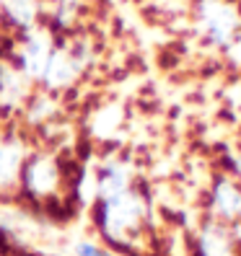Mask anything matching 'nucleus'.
I'll list each match as a JSON object with an SVG mask.
<instances>
[{
    "instance_id": "obj_3",
    "label": "nucleus",
    "mask_w": 241,
    "mask_h": 256,
    "mask_svg": "<svg viewBox=\"0 0 241 256\" xmlns=\"http://www.w3.org/2000/svg\"><path fill=\"white\" fill-rule=\"evenodd\" d=\"M200 21H202L205 34L218 44H228L238 26L236 10L231 6L220 3V0H205L200 10Z\"/></svg>"
},
{
    "instance_id": "obj_6",
    "label": "nucleus",
    "mask_w": 241,
    "mask_h": 256,
    "mask_svg": "<svg viewBox=\"0 0 241 256\" xmlns=\"http://www.w3.org/2000/svg\"><path fill=\"white\" fill-rule=\"evenodd\" d=\"M21 166H24L21 148L13 142H0V186L16 182L21 176Z\"/></svg>"
},
{
    "instance_id": "obj_1",
    "label": "nucleus",
    "mask_w": 241,
    "mask_h": 256,
    "mask_svg": "<svg viewBox=\"0 0 241 256\" xmlns=\"http://www.w3.org/2000/svg\"><path fill=\"white\" fill-rule=\"evenodd\" d=\"M101 220H104V228H107L109 236H119V233H127L132 230L135 225L140 222L143 218V202L135 197L132 192H119L114 197L104 200V210H101Z\"/></svg>"
},
{
    "instance_id": "obj_8",
    "label": "nucleus",
    "mask_w": 241,
    "mask_h": 256,
    "mask_svg": "<svg viewBox=\"0 0 241 256\" xmlns=\"http://www.w3.org/2000/svg\"><path fill=\"white\" fill-rule=\"evenodd\" d=\"M3 8H6V16L21 28H32V24L39 16V3L37 0H6Z\"/></svg>"
},
{
    "instance_id": "obj_4",
    "label": "nucleus",
    "mask_w": 241,
    "mask_h": 256,
    "mask_svg": "<svg viewBox=\"0 0 241 256\" xmlns=\"http://www.w3.org/2000/svg\"><path fill=\"white\" fill-rule=\"evenodd\" d=\"M83 70V54L81 50H63V47H55L52 54H50V62L44 68V75L42 80L47 83L50 88H65L70 86L78 72Z\"/></svg>"
},
{
    "instance_id": "obj_5",
    "label": "nucleus",
    "mask_w": 241,
    "mask_h": 256,
    "mask_svg": "<svg viewBox=\"0 0 241 256\" xmlns=\"http://www.w3.org/2000/svg\"><path fill=\"white\" fill-rule=\"evenodd\" d=\"M21 178L29 192L50 194V192H55V186L60 182V171L52 158H34L32 163H26L21 168Z\"/></svg>"
},
{
    "instance_id": "obj_7",
    "label": "nucleus",
    "mask_w": 241,
    "mask_h": 256,
    "mask_svg": "<svg viewBox=\"0 0 241 256\" xmlns=\"http://www.w3.org/2000/svg\"><path fill=\"white\" fill-rule=\"evenodd\" d=\"M213 204L223 218L241 215V189L233 182H220L213 192Z\"/></svg>"
},
{
    "instance_id": "obj_2",
    "label": "nucleus",
    "mask_w": 241,
    "mask_h": 256,
    "mask_svg": "<svg viewBox=\"0 0 241 256\" xmlns=\"http://www.w3.org/2000/svg\"><path fill=\"white\" fill-rule=\"evenodd\" d=\"M52 50H55V44H52L50 32H44V28H29L21 42V52H19L21 70L26 78H42Z\"/></svg>"
},
{
    "instance_id": "obj_9",
    "label": "nucleus",
    "mask_w": 241,
    "mask_h": 256,
    "mask_svg": "<svg viewBox=\"0 0 241 256\" xmlns=\"http://www.w3.org/2000/svg\"><path fill=\"white\" fill-rule=\"evenodd\" d=\"M75 256H112V254L94 246V244H78L75 246Z\"/></svg>"
}]
</instances>
